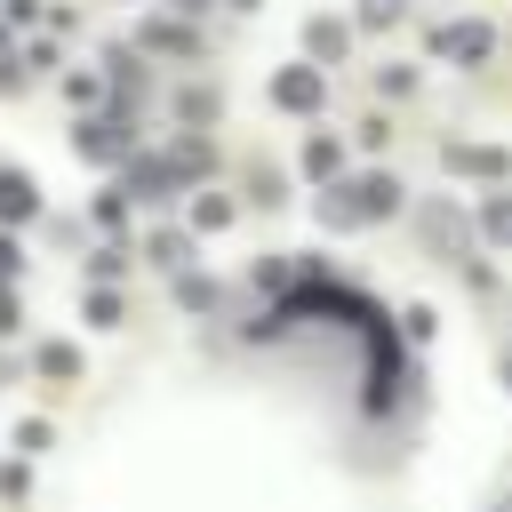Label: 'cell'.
<instances>
[{
	"instance_id": "obj_23",
	"label": "cell",
	"mask_w": 512,
	"mask_h": 512,
	"mask_svg": "<svg viewBox=\"0 0 512 512\" xmlns=\"http://www.w3.org/2000/svg\"><path fill=\"white\" fill-rule=\"evenodd\" d=\"M120 272H128V240H96V248H88V280H104V288H112Z\"/></svg>"
},
{
	"instance_id": "obj_31",
	"label": "cell",
	"mask_w": 512,
	"mask_h": 512,
	"mask_svg": "<svg viewBox=\"0 0 512 512\" xmlns=\"http://www.w3.org/2000/svg\"><path fill=\"white\" fill-rule=\"evenodd\" d=\"M0 496H8V504H24V496H32V472H24V464H8V472H0Z\"/></svg>"
},
{
	"instance_id": "obj_28",
	"label": "cell",
	"mask_w": 512,
	"mask_h": 512,
	"mask_svg": "<svg viewBox=\"0 0 512 512\" xmlns=\"http://www.w3.org/2000/svg\"><path fill=\"white\" fill-rule=\"evenodd\" d=\"M400 8H408V0H360L352 24H368V32H376V24H400Z\"/></svg>"
},
{
	"instance_id": "obj_27",
	"label": "cell",
	"mask_w": 512,
	"mask_h": 512,
	"mask_svg": "<svg viewBox=\"0 0 512 512\" xmlns=\"http://www.w3.org/2000/svg\"><path fill=\"white\" fill-rule=\"evenodd\" d=\"M40 16H48V8H40V0H0V24H8V32H32V24H40Z\"/></svg>"
},
{
	"instance_id": "obj_15",
	"label": "cell",
	"mask_w": 512,
	"mask_h": 512,
	"mask_svg": "<svg viewBox=\"0 0 512 512\" xmlns=\"http://www.w3.org/2000/svg\"><path fill=\"white\" fill-rule=\"evenodd\" d=\"M296 160H304V176H312V184H336V176H344V144H336V136H320V128L304 136V152H296Z\"/></svg>"
},
{
	"instance_id": "obj_34",
	"label": "cell",
	"mask_w": 512,
	"mask_h": 512,
	"mask_svg": "<svg viewBox=\"0 0 512 512\" xmlns=\"http://www.w3.org/2000/svg\"><path fill=\"white\" fill-rule=\"evenodd\" d=\"M168 8H176V16H200V8H208V0H168Z\"/></svg>"
},
{
	"instance_id": "obj_29",
	"label": "cell",
	"mask_w": 512,
	"mask_h": 512,
	"mask_svg": "<svg viewBox=\"0 0 512 512\" xmlns=\"http://www.w3.org/2000/svg\"><path fill=\"white\" fill-rule=\"evenodd\" d=\"M24 328V296H16V280H0V336H16Z\"/></svg>"
},
{
	"instance_id": "obj_24",
	"label": "cell",
	"mask_w": 512,
	"mask_h": 512,
	"mask_svg": "<svg viewBox=\"0 0 512 512\" xmlns=\"http://www.w3.org/2000/svg\"><path fill=\"white\" fill-rule=\"evenodd\" d=\"M480 232H488L496 248H512V192H488V200H480Z\"/></svg>"
},
{
	"instance_id": "obj_12",
	"label": "cell",
	"mask_w": 512,
	"mask_h": 512,
	"mask_svg": "<svg viewBox=\"0 0 512 512\" xmlns=\"http://www.w3.org/2000/svg\"><path fill=\"white\" fill-rule=\"evenodd\" d=\"M192 240H200L192 224H152V232H144V256H152L160 272H192Z\"/></svg>"
},
{
	"instance_id": "obj_35",
	"label": "cell",
	"mask_w": 512,
	"mask_h": 512,
	"mask_svg": "<svg viewBox=\"0 0 512 512\" xmlns=\"http://www.w3.org/2000/svg\"><path fill=\"white\" fill-rule=\"evenodd\" d=\"M232 8H240V16H256V8H264V0H232Z\"/></svg>"
},
{
	"instance_id": "obj_4",
	"label": "cell",
	"mask_w": 512,
	"mask_h": 512,
	"mask_svg": "<svg viewBox=\"0 0 512 512\" xmlns=\"http://www.w3.org/2000/svg\"><path fill=\"white\" fill-rule=\"evenodd\" d=\"M320 104H328V72H320L312 56H304V64H280V72H272V112H296V120H312Z\"/></svg>"
},
{
	"instance_id": "obj_13",
	"label": "cell",
	"mask_w": 512,
	"mask_h": 512,
	"mask_svg": "<svg viewBox=\"0 0 512 512\" xmlns=\"http://www.w3.org/2000/svg\"><path fill=\"white\" fill-rule=\"evenodd\" d=\"M32 376L40 384H80V344L72 336H40L32 344Z\"/></svg>"
},
{
	"instance_id": "obj_20",
	"label": "cell",
	"mask_w": 512,
	"mask_h": 512,
	"mask_svg": "<svg viewBox=\"0 0 512 512\" xmlns=\"http://www.w3.org/2000/svg\"><path fill=\"white\" fill-rule=\"evenodd\" d=\"M312 208H320V224H328V232H360V216H352V192H344V176H336V184H320V200H312Z\"/></svg>"
},
{
	"instance_id": "obj_2",
	"label": "cell",
	"mask_w": 512,
	"mask_h": 512,
	"mask_svg": "<svg viewBox=\"0 0 512 512\" xmlns=\"http://www.w3.org/2000/svg\"><path fill=\"white\" fill-rule=\"evenodd\" d=\"M120 192H128L136 208H176V200H184L192 184L176 176V160H168V152H152V144H136V152L120 160Z\"/></svg>"
},
{
	"instance_id": "obj_30",
	"label": "cell",
	"mask_w": 512,
	"mask_h": 512,
	"mask_svg": "<svg viewBox=\"0 0 512 512\" xmlns=\"http://www.w3.org/2000/svg\"><path fill=\"white\" fill-rule=\"evenodd\" d=\"M0 280H24V240L0 232Z\"/></svg>"
},
{
	"instance_id": "obj_21",
	"label": "cell",
	"mask_w": 512,
	"mask_h": 512,
	"mask_svg": "<svg viewBox=\"0 0 512 512\" xmlns=\"http://www.w3.org/2000/svg\"><path fill=\"white\" fill-rule=\"evenodd\" d=\"M232 216H240V208H232L224 192H192V208H184V224H192V232H224Z\"/></svg>"
},
{
	"instance_id": "obj_8",
	"label": "cell",
	"mask_w": 512,
	"mask_h": 512,
	"mask_svg": "<svg viewBox=\"0 0 512 512\" xmlns=\"http://www.w3.org/2000/svg\"><path fill=\"white\" fill-rule=\"evenodd\" d=\"M416 232H424L432 256H464V248H472V232H464V216H456L448 200H424V208H416Z\"/></svg>"
},
{
	"instance_id": "obj_11",
	"label": "cell",
	"mask_w": 512,
	"mask_h": 512,
	"mask_svg": "<svg viewBox=\"0 0 512 512\" xmlns=\"http://www.w3.org/2000/svg\"><path fill=\"white\" fill-rule=\"evenodd\" d=\"M304 56H312L320 72L344 64V56H352V24H344V16H312V24H304Z\"/></svg>"
},
{
	"instance_id": "obj_14",
	"label": "cell",
	"mask_w": 512,
	"mask_h": 512,
	"mask_svg": "<svg viewBox=\"0 0 512 512\" xmlns=\"http://www.w3.org/2000/svg\"><path fill=\"white\" fill-rule=\"evenodd\" d=\"M440 56H456V64H488V48H496V32L488 24H440V40H432Z\"/></svg>"
},
{
	"instance_id": "obj_5",
	"label": "cell",
	"mask_w": 512,
	"mask_h": 512,
	"mask_svg": "<svg viewBox=\"0 0 512 512\" xmlns=\"http://www.w3.org/2000/svg\"><path fill=\"white\" fill-rule=\"evenodd\" d=\"M344 192H352V216H360V224H384V216H400V208H408V184H400L392 168L344 176Z\"/></svg>"
},
{
	"instance_id": "obj_16",
	"label": "cell",
	"mask_w": 512,
	"mask_h": 512,
	"mask_svg": "<svg viewBox=\"0 0 512 512\" xmlns=\"http://www.w3.org/2000/svg\"><path fill=\"white\" fill-rule=\"evenodd\" d=\"M176 304H184L192 320H208V312H224V280H208V272H176Z\"/></svg>"
},
{
	"instance_id": "obj_9",
	"label": "cell",
	"mask_w": 512,
	"mask_h": 512,
	"mask_svg": "<svg viewBox=\"0 0 512 512\" xmlns=\"http://www.w3.org/2000/svg\"><path fill=\"white\" fill-rule=\"evenodd\" d=\"M40 216V176L32 168H0V232H24Z\"/></svg>"
},
{
	"instance_id": "obj_22",
	"label": "cell",
	"mask_w": 512,
	"mask_h": 512,
	"mask_svg": "<svg viewBox=\"0 0 512 512\" xmlns=\"http://www.w3.org/2000/svg\"><path fill=\"white\" fill-rule=\"evenodd\" d=\"M32 80H40V72H32V56H24V48H8V56H0V104L32 96Z\"/></svg>"
},
{
	"instance_id": "obj_1",
	"label": "cell",
	"mask_w": 512,
	"mask_h": 512,
	"mask_svg": "<svg viewBox=\"0 0 512 512\" xmlns=\"http://www.w3.org/2000/svg\"><path fill=\"white\" fill-rule=\"evenodd\" d=\"M136 144H144V120L120 112V104H96V112L72 120V160H88V168H120Z\"/></svg>"
},
{
	"instance_id": "obj_36",
	"label": "cell",
	"mask_w": 512,
	"mask_h": 512,
	"mask_svg": "<svg viewBox=\"0 0 512 512\" xmlns=\"http://www.w3.org/2000/svg\"><path fill=\"white\" fill-rule=\"evenodd\" d=\"M496 376H504V392H512V352H504V368H496Z\"/></svg>"
},
{
	"instance_id": "obj_33",
	"label": "cell",
	"mask_w": 512,
	"mask_h": 512,
	"mask_svg": "<svg viewBox=\"0 0 512 512\" xmlns=\"http://www.w3.org/2000/svg\"><path fill=\"white\" fill-rule=\"evenodd\" d=\"M280 200H288V192H280V176H272V168H256V208H280Z\"/></svg>"
},
{
	"instance_id": "obj_7",
	"label": "cell",
	"mask_w": 512,
	"mask_h": 512,
	"mask_svg": "<svg viewBox=\"0 0 512 512\" xmlns=\"http://www.w3.org/2000/svg\"><path fill=\"white\" fill-rule=\"evenodd\" d=\"M440 168H448V176L496 184V176H512V152H504V144H440Z\"/></svg>"
},
{
	"instance_id": "obj_25",
	"label": "cell",
	"mask_w": 512,
	"mask_h": 512,
	"mask_svg": "<svg viewBox=\"0 0 512 512\" xmlns=\"http://www.w3.org/2000/svg\"><path fill=\"white\" fill-rule=\"evenodd\" d=\"M64 104L96 112V104H104V72H88V64H80V72H64Z\"/></svg>"
},
{
	"instance_id": "obj_3",
	"label": "cell",
	"mask_w": 512,
	"mask_h": 512,
	"mask_svg": "<svg viewBox=\"0 0 512 512\" xmlns=\"http://www.w3.org/2000/svg\"><path fill=\"white\" fill-rule=\"evenodd\" d=\"M104 104H120V112H136L144 120V104H152V56L136 48V40H120V48H104Z\"/></svg>"
},
{
	"instance_id": "obj_26",
	"label": "cell",
	"mask_w": 512,
	"mask_h": 512,
	"mask_svg": "<svg viewBox=\"0 0 512 512\" xmlns=\"http://www.w3.org/2000/svg\"><path fill=\"white\" fill-rule=\"evenodd\" d=\"M48 440H56V424H48V416H24V424H16V448H24V456H40Z\"/></svg>"
},
{
	"instance_id": "obj_32",
	"label": "cell",
	"mask_w": 512,
	"mask_h": 512,
	"mask_svg": "<svg viewBox=\"0 0 512 512\" xmlns=\"http://www.w3.org/2000/svg\"><path fill=\"white\" fill-rule=\"evenodd\" d=\"M376 88H384V96H408V88H416V72H408V64H392V72H376Z\"/></svg>"
},
{
	"instance_id": "obj_17",
	"label": "cell",
	"mask_w": 512,
	"mask_h": 512,
	"mask_svg": "<svg viewBox=\"0 0 512 512\" xmlns=\"http://www.w3.org/2000/svg\"><path fill=\"white\" fill-rule=\"evenodd\" d=\"M80 320H88V328H120V320H128V304H120V288H104V280H88V288H80Z\"/></svg>"
},
{
	"instance_id": "obj_18",
	"label": "cell",
	"mask_w": 512,
	"mask_h": 512,
	"mask_svg": "<svg viewBox=\"0 0 512 512\" xmlns=\"http://www.w3.org/2000/svg\"><path fill=\"white\" fill-rule=\"evenodd\" d=\"M216 112H224V96H216L208 80H200V88H176V120H184V128H208Z\"/></svg>"
},
{
	"instance_id": "obj_19",
	"label": "cell",
	"mask_w": 512,
	"mask_h": 512,
	"mask_svg": "<svg viewBox=\"0 0 512 512\" xmlns=\"http://www.w3.org/2000/svg\"><path fill=\"white\" fill-rule=\"evenodd\" d=\"M88 224H96L104 240H120V232H128V192H120V184L96 192V200H88Z\"/></svg>"
},
{
	"instance_id": "obj_10",
	"label": "cell",
	"mask_w": 512,
	"mask_h": 512,
	"mask_svg": "<svg viewBox=\"0 0 512 512\" xmlns=\"http://www.w3.org/2000/svg\"><path fill=\"white\" fill-rule=\"evenodd\" d=\"M168 160H176L184 184H208V176H216V144H208V128H176V136H168Z\"/></svg>"
},
{
	"instance_id": "obj_6",
	"label": "cell",
	"mask_w": 512,
	"mask_h": 512,
	"mask_svg": "<svg viewBox=\"0 0 512 512\" xmlns=\"http://www.w3.org/2000/svg\"><path fill=\"white\" fill-rule=\"evenodd\" d=\"M136 48L160 56V64H200V32H192L184 16H144V24H136Z\"/></svg>"
}]
</instances>
